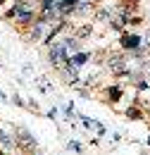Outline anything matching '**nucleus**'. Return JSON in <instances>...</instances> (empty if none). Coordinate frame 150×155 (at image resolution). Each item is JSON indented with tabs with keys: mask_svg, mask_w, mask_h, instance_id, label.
<instances>
[{
	"mask_svg": "<svg viewBox=\"0 0 150 155\" xmlns=\"http://www.w3.org/2000/svg\"><path fill=\"white\" fill-rule=\"evenodd\" d=\"M17 134L19 136L15 138V141H17V146L21 148V150H26V153H34V150H36V141H34V136L29 134L24 127H17Z\"/></svg>",
	"mask_w": 150,
	"mask_h": 155,
	"instance_id": "obj_1",
	"label": "nucleus"
},
{
	"mask_svg": "<svg viewBox=\"0 0 150 155\" xmlns=\"http://www.w3.org/2000/svg\"><path fill=\"white\" fill-rule=\"evenodd\" d=\"M86 62H88V55H86V53H76V55H72V58H69V67H81V64H86Z\"/></svg>",
	"mask_w": 150,
	"mask_h": 155,
	"instance_id": "obj_2",
	"label": "nucleus"
},
{
	"mask_svg": "<svg viewBox=\"0 0 150 155\" xmlns=\"http://www.w3.org/2000/svg\"><path fill=\"white\" fill-rule=\"evenodd\" d=\"M138 36H124L122 38V43H124V48H138Z\"/></svg>",
	"mask_w": 150,
	"mask_h": 155,
	"instance_id": "obj_3",
	"label": "nucleus"
},
{
	"mask_svg": "<svg viewBox=\"0 0 150 155\" xmlns=\"http://www.w3.org/2000/svg\"><path fill=\"white\" fill-rule=\"evenodd\" d=\"M74 5H76V0H62V5H60V7H62V10H72Z\"/></svg>",
	"mask_w": 150,
	"mask_h": 155,
	"instance_id": "obj_4",
	"label": "nucleus"
},
{
	"mask_svg": "<svg viewBox=\"0 0 150 155\" xmlns=\"http://www.w3.org/2000/svg\"><path fill=\"white\" fill-rule=\"evenodd\" d=\"M126 115L131 117V119H138V110H129V112H126Z\"/></svg>",
	"mask_w": 150,
	"mask_h": 155,
	"instance_id": "obj_5",
	"label": "nucleus"
}]
</instances>
